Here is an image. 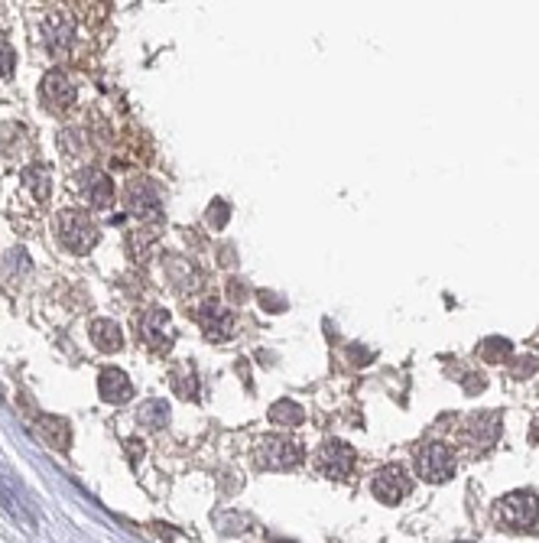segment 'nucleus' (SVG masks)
<instances>
[{
	"instance_id": "obj_13",
	"label": "nucleus",
	"mask_w": 539,
	"mask_h": 543,
	"mask_svg": "<svg viewBox=\"0 0 539 543\" xmlns=\"http://www.w3.org/2000/svg\"><path fill=\"white\" fill-rule=\"evenodd\" d=\"M78 196L88 202V208H108L114 202V182H110V176L104 170L88 166L78 176Z\"/></svg>"
},
{
	"instance_id": "obj_12",
	"label": "nucleus",
	"mask_w": 539,
	"mask_h": 543,
	"mask_svg": "<svg viewBox=\"0 0 539 543\" xmlns=\"http://www.w3.org/2000/svg\"><path fill=\"white\" fill-rule=\"evenodd\" d=\"M198 325H202V332L211 342H224L237 332L234 313H228L218 299H205V303L198 306Z\"/></svg>"
},
{
	"instance_id": "obj_27",
	"label": "nucleus",
	"mask_w": 539,
	"mask_h": 543,
	"mask_svg": "<svg viewBox=\"0 0 539 543\" xmlns=\"http://www.w3.org/2000/svg\"><path fill=\"white\" fill-rule=\"evenodd\" d=\"M462 543H471V540H462Z\"/></svg>"
},
{
	"instance_id": "obj_16",
	"label": "nucleus",
	"mask_w": 539,
	"mask_h": 543,
	"mask_svg": "<svg viewBox=\"0 0 539 543\" xmlns=\"http://www.w3.org/2000/svg\"><path fill=\"white\" fill-rule=\"evenodd\" d=\"M88 335H91V342L101 351H118V348H124V332H120V325L114 323V319H94L91 325H88Z\"/></svg>"
},
{
	"instance_id": "obj_2",
	"label": "nucleus",
	"mask_w": 539,
	"mask_h": 543,
	"mask_svg": "<svg viewBox=\"0 0 539 543\" xmlns=\"http://www.w3.org/2000/svg\"><path fill=\"white\" fill-rule=\"evenodd\" d=\"M494 524L510 534H530L539 524V498L533 492H510L494 508Z\"/></svg>"
},
{
	"instance_id": "obj_10",
	"label": "nucleus",
	"mask_w": 539,
	"mask_h": 543,
	"mask_svg": "<svg viewBox=\"0 0 539 543\" xmlns=\"http://www.w3.org/2000/svg\"><path fill=\"white\" fill-rule=\"evenodd\" d=\"M39 98H42V104H46L52 114H62V111H68L72 104H75L78 92H75V85H72V78H68L62 68H52V72H46V75H42Z\"/></svg>"
},
{
	"instance_id": "obj_7",
	"label": "nucleus",
	"mask_w": 539,
	"mask_h": 543,
	"mask_svg": "<svg viewBox=\"0 0 539 543\" xmlns=\"http://www.w3.org/2000/svg\"><path fill=\"white\" fill-rule=\"evenodd\" d=\"M312 466L319 475L329 478H348L354 468V449L345 439H325L312 456Z\"/></svg>"
},
{
	"instance_id": "obj_26",
	"label": "nucleus",
	"mask_w": 539,
	"mask_h": 543,
	"mask_svg": "<svg viewBox=\"0 0 539 543\" xmlns=\"http://www.w3.org/2000/svg\"><path fill=\"white\" fill-rule=\"evenodd\" d=\"M273 543H289V540H273Z\"/></svg>"
},
{
	"instance_id": "obj_4",
	"label": "nucleus",
	"mask_w": 539,
	"mask_h": 543,
	"mask_svg": "<svg viewBox=\"0 0 539 543\" xmlns=\"http://www.w3.org/2000/svg\"><path fill=\"white\" fill-rule=\"evenodd\" d=\"M134 332L137 339L144 342L153 351H169L172 342H176V329H172V316L160 306H150V309H140L134 316Z\"/></svg>"
},
{
	"instance_id": "obj_25",
	"label": "nucleus",
	"mask_w": 539,
	"mask_h": 543,
	"mask_svg": "<svg viewBox=\"0 0 539 543\" xmlns=\"http://www.w3.org/2000/svg\"><path fill=\"white\" fill-rule=\"evenodd\" d=\"M263 306H267V309H286V303H283V299H277V297H270V293H263Z\"/></svg>"
},
{
	"instance_id": "obj_9",
	"label": "nucleus",
	"mask_w": 539,
	"mask_h": 543,
	"mask_svg": "<svg viewBox=\"0 0 539 543\" xmlns=\"http://www.w3.org/2000/svg\"><path fill=\"white\" fill-rule=\"evenodd\" d=\"M124 202L127 208H130V215H137V218H156L160 215V186L153 182V179H130L124 189Z\"/></svg>"
},
{
	"instance_id": "obj_18",
	"label": "nucleus",
	"mask_w": 539,
	"mask_h": 543,
	"mask_svg": "<svg viewBox=\"0 0 539 543\" xmlns=\"http://www.w3.org/2000/svg\"><path fill=\"white\" fill-rule=\"evenodd\" d=\"M166 420H169V407H166V400H160V397L146 400L144 407L137 410V423H144L146 430H160Z\"/></svg>"
},
{
	"instance_id": "obj_5",
	"label": "nucleus",
	"mask_w": 539,
	"mask_h": 543,
	"mask_svg": "<svg viewBox=\"0 0 539 543\" xmlns=\"http://www.w3.org/2000/svg\"><path fill=\"white\" fill-rule=\"evenodd\" d=\"M253 458L260 468H273V472H283V468H296L303 462V446L289 436H267V439L257 442Z\"/></svg>"
},
{
	"instance_id": "obj_20",
	"label": "nucleus",
	"mask_w": 539,
	"mask_h": 543,
	"mask_svg": "<svg viewBox=\"0 0 539 543\" xmlns=\"http://www.w3.org/2000/svg\"><path fill=\"white\" fill-rule=\"evenodd\" d=\"M172 391H176L179 397H186V400L195 397L198 381H195V374L189 371V368H176V371H172Z\"/></svg>"
},
{
	"instance_id": "obj_19",
	"label": "nucleus",
	"mask_w": 539,
	"mask_h": 543,
	"mask_svg": "<svg viewBox=\"0 0 539 543\" xmlns=\"http://www.w3.org/2000/svg\"><path fill=\"white\" fill-rule=\"evenodd\" d=\"M39 430L49 436V442L56 446V449H68V426H65V420H59V416H39Z\"/></svg>"
},
{
	"instance_id": "obj_11",
	"label": "nucleus",
	"mask_w": 539,
	"mask_h": 543,
	"mask_svg": "<svg viewBox=\"0 0 539 543\" xmlns=\"http://www.w3.org/2000/svg\"><path fill=\"white\" fill-rule=\"evenodd\" d=\"M410 492H413V478L406 475L403 466H383L374 475V494L383 504H400L403 498H410Z\"/></svg>"
},
{
	"instance_id": "obj_21",
	"label": "nucleus",
	"mask_w": 539,
	"mask_h": 543,
	"mask_svg": "<svg viewBox=\"0 0 539 543\" xmlns=\"http://www.w3.org/2000/svg\"><path fill=\"white\" fill-rule=\"evenodd\" d=\"M510 342L507 339H488L484 345H481V358L484 361H490V365H497V361H504V358H510Z\"/></svg>"
},
{
	"instance_id": "obj_14",
	"label": "nucleus",
	"mask_w": 539,
	"mask_h": 543,
	"mask_svg": "<svg viewBox=\"0 0 539 543\" xmlns=\"http://www.w3.org/2000/svg\"><path fill=\"white\" fill-rule=\"evenodd\" d=\"M98 391L108 404H127V400L134 397V384L127 377L120 368H104L101 377H98Z\"/></svg>"
},
{
	"instance_id": "obj_15",
	"label": "nucleus",
	"mask_w": 539,
	"mask_h": 543,
	"mask_svg": "<svg viewBox=\"0 0 539 543\" xmlns=\"http://www.w3.org/2000/svg\"><path fill=\"white\" fill-rule=\"evenodd\" d=\"M23 192L30 202L42 205L46 199H49L52 192V176H49V166H42V163H36V166H26L23 170Z\"/></svg>"
},
{
	"instance_id": "obj_8",
	"label": "nucleus",
	"mask_w": 539,
	"mask_h": 543,
	"mask_svg": "<svg viewBox=\"0 0 539 543\" xmlns=\"http://www.w3.org/2000/svg\"><path fill=\"white\" fill-rule=\"evenodd\" d=\"M416 472L426 482L442 485L455 475V456H452V449H448L445 442H432V446L416 452Z\"/></svg>"
},
{
	"instance_id": "obj_17",
	"label": "nucleus",
	"mask_w": 539,
	"mask_h": 543,
	"mask_svg": "<svg viewBox=\"0 0 539 543\" xmlns=\"http://www.w3.org/2000/svg\"><path fill=\"white\" fill-rule=\"evenodd\" d=\"M303 420H305V413L296 400H277L270 407V423H277V426H299Z\"/></svg>"
},
{
	"instance_id": "obj_23",
	"label": "nucleus",
	"mask_w": 539,
	"mask_h": 543,
	"mask_svg": "<svg viewBox=\"0 0 539 543\" xmlns=\"http://www.w3.org/2000/svg\"><path fill=\"white\" fill-rule=\"evenodd\" d=\"M13 75V49H10V43L0 36V78Z\"/></svg>"
},
{
	"instance_id": "obj_22",
	"label": "nucleus",
	"mask_w": 539,
	"mask_h": 543,
	"mask_svg": "<svg viewBox=\"0 0 539 543\" xmlns=\"http://www.w3.org/2000/svg\"><path fill=\"white\" fill-rule=\"evenodd\" d=\"M228 202H211V208H208V225L211 228H224L228 225Z\"/></svg>"
},
{
	"instance_id": "obj_24",
	"label": "nucleus",
	"mask_w": 539,
	"mask_h": 543,
	"mask_svg": "<svg viewBox=\"0 0 539 543\" xmlns=\"http://www.w3.org/2000/svg\"><path fill=\"white\" fill-rule=\"evenodd\" d=\"M536 371V361L533 358H523V361H516L514 365V377H526V374Z\"/></svg>"
},
{
	"instance_id": "obj_1",
	"label": "nucleus",
	"mask_w": 539,
	"mask_h": 543,
	"mask_svg": "<svg viewBox=\"0 0 539 543\" xmlns=\"http://www.w3.org/2000/svg\"><path fill=\"white\" fill-rule=\"evenodd\" d=\"M82 39V26H78V7L75 4H62V7L46 10L39 23V46L49 52L52 59H72Z\"/></svg>"
},
{
	"instance_id": "obj_3",
	"label": "nucleus",
	"mask_w": 539,
	"mask_h": 543,
	"mask_svg": "<svg viewBox=\"0 0 539 543\" xmlns=\"http://www.w3.org/2000/svg\"><path fill=\"white\" fill-rule=\"evenodd\" d=\"M56 238H59L62 247H65V251H72V254H88V251L98 244L101 231H98V225H94L88 215H82V212H59V215H56Z\"/></svg>"
},
{
	"instance_id": "obj_6",
	"label": "nucleus",
	"mask_w": 539,
	"mask_h": 543,
	"mask_svg": "<svg viewBox=\"0 0 539 543\" xmlns=\"http://www.w3.org/2000/svg\"><path fill=\"white\" fill-rule=\"evenodd\" d=\"M497 436H500V413H494V410H484V413H471L468 420H464L458 439H462L464 449L488 452L490 446L497 442Z\"/></svg>"
}]
</instances>
